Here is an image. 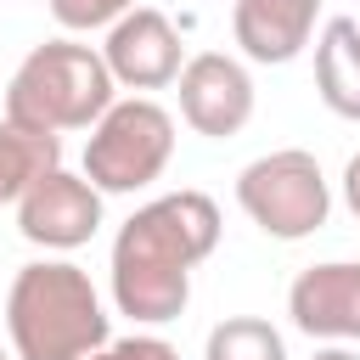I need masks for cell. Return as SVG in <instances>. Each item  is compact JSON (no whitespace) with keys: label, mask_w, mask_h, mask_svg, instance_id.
Masks as SVG:
<instances>
[{"label":"cell","mask_w":360,"mask_h":360,"mask_svg":"<svg viewBox=\"0 0 360 360\" xmlns=\"http://www.w3.org/2000/svg\"><path fill=\"white\" fill-rule=\"evenodd\" d=\"M219 248V208L208 191H169L135 208L112 236V304L135 326L186 315L191 270Z\"/></svg>","instance_id":"6da1fadb"},{"label":"cell","mask_w":360,"mask_h":360,"mask_svg":"<svg viewBox=\"0 0 360 360\" xmlns=\"http://www.w3.org/2000/svg\"><path fill=\"white\" fill-rule=\"evenodd\" d=\"M287 315L304 338L360 343V259H326L292 276Z\"/></svg>","instance_id":"9c48e42d"},{"label":"cell","mask_w":360,"mask_h":360,"mask_svg":"<svg viewBox=\"0 0 360 360\" xmlns=\"http://www.w3.org/2000/svg\"><path fill=\"white\" fill-rule=\"evenodd\" d=\"M101 62H107V73H112L124 90H163V84L180 79L186 51H180L174 22H169L158 6H135L129 17H118V22L107 28Z\"/></svg>","instance_id":"ba28073f"},{"label":"cell","mask_w":360,"mask_h":360,"mask_svg":"<svg viewBox=\"0 0 360 360\" xmlns=\"http://www.w3.org/2000/svg\"><path fill=\"white\" fill-rule=\"evenodd\" d=\"M0 360H17V354H6V349H0Z\"/></svg>","instance_id":"ac0fdd59"},{"label":"cell","mask_w":360,"mask_h":360,"mask_svg":"<svg viewBox=\"0 0 360 360\" xmlns=\"http://www.w3.org/2000/svg\"><path fill=\"white\" fill-rule=\"evenodd\" d=\"M174 90H180V118L197 135H208V141H231L253 118V73L236 56H225V51L186 56Z\"/></svg>","instance_id":"8992f818"},{"label":"cell","mask_w":360,"mask_h":360,"mask_svg":"<svg viewBox=\"0 0 360 360\" xmlns=\"http://www.w3.org/2000/svg\"><path fill=\"white\" fill-rule=\"evenodd\" d=\"M62 169V135H34L0 118V202H22L34 180Z\"/></svg>","instance_id":"7c38bea8"},{"label":"cell","mask_w":360,"mask_h":360,"mask_svg":"<svg viewBox=\"0 0 360 360\" xmlns=\"http://www.w3.org/2000/svg\"><path fill=\"white\" fill-rule=\"evenodd\" d=\"M315 17H321V0H236L231 34L248 62L281 68V62L304 56V45L315 39Z\"/></svg>","instance_id":"30bf717a"},{"label":"cell","mask_w":360,"mask_h":360,"mask_svg":"<svg viewBox=\"0 0 360 360\" xmlns=\"http://www.w3.org/2000/svg\"><path fill=\"white\" fill-rule=\"evenodd\" d=\"M6 338L17 360H90L96 349L112 343V326L79 264L34 259L11 276Z\"/></svg>","instance_id":"7a4b0ae2"},{"label":"cell","mask_w":360,"mask_h":360,"mask_svg":"<svg viewBox=\"0 0 360 360\" xmlns=\"http://www.w3.org/2000/svg\"><path fill=\"white\" fill-rule=\"evenodd\" d=\"M118 79L107 73L101 51L79 45V39H45L34 45L11 84H6V118L34 129V135H68V129H96L107 118V107Z\"/></svg>","instance_id":"3957f363"},{"label":"cell","mask_w":360,"mask_h":360,"mask_svg":"<svg viewBox=\"0 0 360 360\" xmlns=\"http://www.w3.org/2000/svg\"><path fill=\"white\" fill-rule=\"evenodd\" d=\"M236 202L242 214L276 236V242H304L326 225L332 214V191H326V174L315 163V152L304 146H281V152H264L253 158L242 174H236Z\"/></svg>","instance_id":"277c9868"},{"label":"cell","mask_w":360,"mask_h":360,"mask_svg":"<svg viewBox=\"0 0 360 360\" xmlns=\"http://www.w3.org/2000/svg\"><path fill=\"white\" fill-rule=\"evenodd\" d=\"M90 360H180V354H174V343H163V338H152V332H129V338L96 349Z\"/></svg>","instance_id":"9a60e30c"},{"label":"cell","mask_w":360,"mask_h":360,"mask_svg":"<svg viewBox=\"0 0 360 360\" xmlns=\"http://www.w3.org/2000/svg\"><path fill=\"white\" fill-rule=\"evenodd\" d=\"M17 231H22L34 248L73 253V248H84V242L101 231V191H96L84 174L51 169V174L34 180L28 197L17 202Z\"/></svg>","instance_id":"52a82bcc"},{"label":"cell","mask_w":360,"mask_h":360,"mask_svg":"<svg viewBox=\"0 0 360 360\" xmlns=\"http://www.w3.org/2000/svg\"><path fill=\"white\" fill-rule=\"evenodd\" d=\"M343 202H349V214L360 219V152H354L349 169H343Z\"/></svg>","instance_id":"2e32d148"},{"label":"cell","mask_w":360,"mask_h":360,"mask_svg":"<svg viewBox=\"0 0 360 360\" xmlns=\"http://www.w3.org/2000/svg\"><path fill=\"white\" fill-rule=\"evenodd\" d=\"M169 158H174V118L152 96H129V101H112L107 118L90 129L84 180L101 197L107 191H141L169 169Z\"/></svg>","instance_id":"5b68a950"},{"label":"cell","mask_w":360,"mask_h":360,"mask_svg":"<svg viewBox=\"0 0 360 360\" xmlns=\"http://www.w3.org/2000/svg\"><path fill=\"white\" fill-rule=\"evenodd\" d=\"M141 0H51V17L68 28V34H84V28H112L118 17H129Z\"/></svg>","instance_id":"5bb4252c"},{"label":"cell","mask_w":360,"mask_h":360,"mask_svg":"<svg viewBox=\"0 0 360 360\" xmlns=\"http://www.w3.org/2000/svg\"><path fill=\"white\" fill-rule=\"evenodd\" d=\"M315 90L338 118L360 124V17H332L315 34Z\"/></svg>","instance_id":"8fae6325"},{"label":"cell","mask_w":360,"mask_h":360,"mask_svg":"<svg viewBox=\"0 0 360 360\" xmlns=\"http://www.w3.org/2000/svg\"><path fill=\"white\" fill-rule=\"evenodd\" d=\"M315 360H360L349 343H326V349H315Z\"/></svg>","instance_id":"e0dca14e"},{"label":"cell","mask_w":360,"mask_h":360,"mask_svg":"<svg viewBox=\"0 0 360 360\" xmlns=\"http://www.w3.org/2000/svg\"><path fill=\"white\" fill-rule=\"evenodd\" d=\"M202 360H287L281 349V332L259 315H225L208 343H202Z\"/></svg>","instance_id":"4fadbf2b"}]
</instances>
